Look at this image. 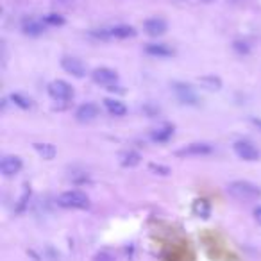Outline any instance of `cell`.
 <instances>
[{"instance_id": "obj_1", "label": "cell", "mask_w": 261, "mask_h": 261, "mask_svg": "<svg viewBox=\"0 0 261 261\" xmlns=\"http://www.w3.org/2000/svg\"><path fill=\"white\" fill-rule=\"evenodd\" d=\"M227 193L240 202H256L261 199V188L249 181H232L227 185Z\"/></svg>"}, {"instance_id": "obj_2", "label": "cell", "mask_w": 261, "mask_h": 261, "mask_svg": "<svg viewBox=\"0 0 261 261\" xmlns=\"http://www.w3.org/2000/svg\"><path fill=\"white\" fill-rule=\"evenodd\" d=\"M58 204L65 210H86L90 207V199L79 190H68L58 197Z\"/></svg>"}, {"instance_id": "obj_3", "label": "cell", "mask_w": 261, "mask_h": 261, "mask_svg": "<svg viewBox=\"0 0 261 261\" xmlns=\"http://www.w3.org/2000/svg\"><path fill=\"white\" fill-rule=\"evenodd\" d=\"M47 91L52 100H56V102H68L73 98V88L70 86L66 81H61V79L52 81V83L48 84Z\"/></svg>"}, {"instance_id": "obj_4", "label": "cell", "mask_w": 261, "mask_h": 261, "mask_svg": "<svg viewBox=\"0 0 261 261\" xmlns=\"http://www.w3.org/2000/svg\"><path fill=\"white\" fill-rule=\"evenodd\" d=\"M232 149H234V154L240 158V160L249 161V163L259 161V158H261L259 149H257V147H254V143L247 142V140H238V142H234Z\"/></svg>"}, {"instance_id": "obj_5", "label": "cell", "mask_w": 261, "mask_h": 261, "mask_svg": "<svg viewBox=\"0 0 261 261\" xmlns=\"http://www.w3.org/2000/svg\"><path fill=\"white\" fill-rule=\"evenodd\" d=\"M172 90H174L175 97H177V100L181 102V104H185V106H197L200 102L197 91L193 90L190 84H186V83H174V84H172Z\"/></svg>"}, {"instance_id": "obj_6", "label": "cell", "mask_w": 261, "mask_h": 261, "mask_svg": "<svg viewBox=\"0 0 261 261\" xmlns=\"http://www.w3.org/2000/svg\"><path fill=\"white\" fill-rule=\"evenodd\" d=\"M93 81L97 84H102V86H115L116 81H118V73L113 68H108V66H100V68H95L93 73H91Z\"/></svg>"}, {"instance_id": "obj_7", "label": "cell", "mask_w": 261, "mask_h": 261, "mask_svg": "<svg viewBox=\"0 0 261 261\" xmlns=\"http://www.w3.org/2000/svg\"><path fill=\"white\" fill-rule=\"evenodd\" d=\"M213 152V147L210 143H190V145L182 147L175 152L179 158H192V156H207Z\"/></svg>"}, {"instance_id": "obj_8", "label": "cell", "mask_w": 261, "mask_h": 261, "mask_svg": "<svg viewBox=\"0 0 261 261\" xmlns=\"http://www.w3.org/2000/svg\"><path fill=\"white\" fill-rule=\"evenodd\" d=\"M168 29V23L167 20L160 18V16H152V18H147L143 22V31H145L149 36L158 38V36H163Z\"/></svg>"}, {"instance_id": "obj_9", "label": "cell", "mask_w": 261, "mask_h": 261, "mask_svg": "<svg viewBox=\"0 0 261 261\" xmlns=\"http://www.w3.org/2000/svg\"><path fill=\"white\" fill-rule=\"evenodd\" d=\"M22 167H23V163L18 156H4L2 161H0V170H2L4 177H13V175H16L22 170Z\"/></svg>"}, {"instance_id": "obj_10", "label": "cell", "mask_w": 261, "mask_h": 261, "mask_svg": "<svg viewBox=\"0 0 261 261\" xmlns=\"http://www.w3.org/2000/svg\"><path fill=\"white\" fill-rule=\"evenodd\" d=\"M61 66H63V70H65L66 73L77 77V79L84 77V73H86V68H84L83 61H81V59H77V58H70V56H65V58L61 59Z\"/></svg>"}, {"instance_id": "obj_11", "label": "cell", "mask_w": 261, "mask_h": 261, "mask_svg": "<svg viewBox=\"0 0 261 261\" xmlns=\"http://www.w3.org/2000/svg\"><path fill=\"white\" fill-rule=\"evenodd\" d=\"M47 29V23L43 22V18H36V16H31V18L23 20L22 31L27 36H40Z\"/></svg>"}, {"instance_id": "obj_12", "label": "cell", "mask_w": 261, "mask_h": 261, "mask_svg": "<svg viewBox=\"0 0 261 261\" xmlns=\"http://www.w3.org/2000/svg\"><path fill=\"white\" fill-rule=\"evenodd\" d=\"M98 116V106L93 104V102H86V104H81L75 111V118L79 122H93L95 118Z\"/></svg>"}, {"instance_id": "obj_13", "label": "cell", "mask_w": 261, "mask_h": 261, "mask_svg": "<svg viewBox=\"0 0 261 261\" xmlns=\"http://www.w3.org/2000/svg\"><path fill=\"white\" fill-rule=\"evenodd\" d=\"M145 52L149 56H154V58H170L174 54V50L163 43H149L145 47Z\"/></svg>"}, {"instance_id": "obj_14", "label": "cell", "mask_w": 261, "mask_h": 261, "mask_svg": "<svg viewBox=\"0 0 261 261\" xmlns=\"http://www.w3.org/2000/svg\"><path fill=\"white\" fill-rule=\"evenodd\" d=\"M104 108H106V111H108L109 115H113V116H123L127 113L125 104H123V102H120V100H116V98H106Z\"/></svg>"}, {"instance_id": "obj_15", "label": "cell", "mask_w": 261, "mask_h": 261, "mask_svg": "<svg viewBox=\"0 0 261 261\" xmlns=\"http://www.w3.org/2000/svg\"><path fill=\"white\" fill-rule=\"evenodd\" d=\"M136 31L130 25H116L109 29V38H118V40H127V38H135Z\"/></svg>"}, {"instance_id": "obj_16", "label": "cell", "mask_w": 261, "mask_h": 261, "mask_svg": "<svg viewBox=\"0 0 261 261\" xmlns=\"http://www.w3.org/2000/svg\"><path fill=\"white\" fill-rule=\"evenodd\" d=\"M172 135H174V127H172V125H163V127H160V129L152 130V133H150V138H152L154 142H158V143H165V142H168V140L172 138Z\"/></svg>"}, {"instance_id": "obj_17", "label": "cell", "mask_w": 261, "mask_h": 261, "mask_svg": "<svg viewBox=\"0 0 261 261\" xmlns=\"http://www.w3.org/2000/svg\"><path fill=\"white\" fill-rule=\"evenodd\" d=\"M34 150L47 161L54 160L56 154H58V149H56L52 143H34Z\"/></svg>"}, {"instance_id": "obj_18", "label": "cell", "mask_w": 261, "mask_h": 261, "mask_svg": "<svg viewBox=\"0 0 261 261\" xmlns=\"http://www.w3.org/2000/svg\"><path fill=\"white\" fill-rule=\"evenodd\" d=\"M140 161H142V156H140L136 150H127L120 156V163L122 167H127V168H133V167H138Z\"/></svg>"}, {"instance_id": "obj_19", "label": "cell", "mask_w": 261, "mask_h": 261, "mask_svg": "<svg viewBox=\"0 0 261 261\" xmlns=\"http://www.w3.org/2000/svg\"><path fill=\"white\" fill-rule=\"evenodd\" d=\"M199 83L202 84L204 88L211 90V91H218L222 88V81L218 79V77H215V75H204V77H200Z\"/></svg>"}, {"instance_id": "obj_20", "label": "cell", "mask_w": 261, "mask_h": 261, "mask_svg": "<svg viewBox=\"0 0 261 261\" xmlns=\"http://www.w3.org/2000/svg\"><path fill=\"white\" fill-rule=\"evenodd\" d=\"M193 213H195L197 217L207 218V217H210V213H211L210 204H207L206 200H202V199L195 200V202H193Z\"/></svg>"}, {"instance_id": "obj_21", "label": "cell", "mask_w": 261, "mask_h": 261, "mask_svg": "<svg viewBox=\"0 0 261 261\" xmlns=\"http://www.w3.org/2000/svg\"><path fill=\"white\" fill-rule=\"evenodd\" d=\"M43 22L47 23V27H61L65 23V18L58 13H48L43 16Z\"/></svg>"}, {"instance_id": "obj_22", "label": "cell", "mask_w": 261, "mask_h": 261, "mask_svg": "<svg viewBox=\"0 0 261 261\" xmlns=\"http://www.w3.org/2000/svg\"><path fill=\"white\" fill-rule=\"evenodd\" d=\"M11 100H13V104H16L18 108H22V109H29L31 106H33V100H31V98L23 97V95H20V93H13Z\"/></svg>"}, {"instance_id": "obj_23", "label": "cell", "mask_w": 261, "mask_h": 261, "mask_svg": "<svg viewBox=\"0 0 261 261\" xmlns=\"http://www.w3.org/2000/svg\"><path fill=\"white\" fill-rule=\"evenodd\" d=\"M93 261H115V257H113V254L106 252V250H102V252H98L97 256H95Z\"/></svg>"}, {"instance_id": "obj_24", "label": "cell", "mask_w": 261, "mask_h": 261, "mask_svg": "<svg viewBox=\"0 0 261 261\" xmlns=\"http://www.w3.org/2000/svg\"><path fill=\"white\" fill-rule=\"evenodd\" d=\"M150 170L152 172H160L161 175H168L170 174V168H167V167H161V165H150Z\"/></svg>"}, {"instance_id": "obj_25", "label": "cell", "mask_w": 261, "mask_h": 261, "mask_svg": "<svg viewBox=\"0 0 261 261\" xmlns=\"http://www.w3.org/2000/svg\"><path fill=\"white\" fill-rule=\"evenodd\" d=\"M234 50H238L240 54H247L249 47H247V43H242V41H234Z\"/></svg>"}, {"instance_id": "obj_26", "label": "cell", "mask_w": 261, "mask_h": 261, "mask_svg": "<svg viewBox=\"0 0 261 261\" xmlns=\"http://www.w3.org/2000/svg\"><path fill=\"white\" fill-rule=\"evenodd\" d=\"M254 218H256V222L261 225V206L254 207Z\"/></svg>"}, {"instance_id": "obj_27", "label": "cell", "mask_w": 261, "mask_h": 261, "mask_svg": "<svg viewBox=\"0 0 261 261\" xmlns=\"http://www.w3.org/2000/svg\"><path fill=\"white\" fill-rule=\"evenodd\" d=\"M200 2H204V4H211V2H215V0H200Z\"/></svg>"}, {"instance_id": "obj_28", "label": "cell", "mask_w": 261, "mask_h": 261, "mask_svg": "<svg viewBox=\"0 0 261 261\" xmlns=\"http://www.w3.org/2000/svg\"><path fill=\"white\" fill-rule=\"evenodd\" d=\"M242 2H243V0H242Z\"/></svg>"}]
</instances>
